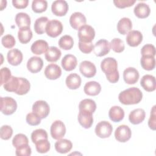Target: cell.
<instances>
[{"label": "cell", "instance_id": "cell-1", "mask_svg": "<svg viewBox=\"0 0 156 156\" xmlns=\"http://www.w3.org/2000/svg\"><path fill=\"white\" fill-rule=\"evenodd\" d=\"M101 68L105 73L107 79L112 83L119 80V74L118 70V63L115 58L107 57L104 58L101 63Z\"/></svg>", "mask_w": 156, "mask_h": 156}, {"label": "cell", "instance_id": "cell-2", "mask_svg": "<svg viewBox=\"0 0 156 156\" xmlns=\"http://www.w3.org/2000/svg\"><path fill=\"white\" fill-rule=\"evenodd\" d=\"M143 93L136 87H132L121 91L118 96V99L124 105L136 104L140 102Z\"/></svg>", "mask_w": 156, "mask_h": 156}, {"label": "cell", "instance_id": "cell-3", "mask_svg": "<svg viewBox=\"0 0 156 156\" xmlns=\"http://www.w3.org/2000/svg\"><path fill=\"white\" fill-rule=\"evenodd\" d=\"M17 108L16 101L11 97H1V111L5 115L13 114Z\"/></svg>", "mask_w": 156, "mask_h": 156}, {"label": "cell", "instance_id": "cell-4", "mask_svg": "<svg viewBox=\"0 0 156 156\" xmlns=\"http://www.w3.org/2000/svg\"><path fill=\"white\" fill-rule=\"evenodd\" d=\"M77 35L79 41L90 43L92 42L95 37V31L93 27L90 25L85 24L79 29Z\"/></svg>", "mask_w": 156, "mask_h": 156}, {"label": "cell", "instance_id": "cell-5", "mask_svg": "<svg viewBox=\"0 0 156 156\" xmlns=\"http://www.w3.org/2000/svg\"><path fill=\"white\" fill-rule=\"evenodd\" d=\"M63 31L62 23L57 20L49 21L46 27L47 35L52 38H55L62 34Z\"/></svg>", "mask_w": 156, "mask_h": 156}, {"label": "cell", "instance_id": "cell-6", "mask_svg": "<svg viewBox=\"0 0 156 156\" xmlns=\"http://www.w3.org/2000/svg\"><path fill=\"white\" fill-rule=\"evenodd\" d=\"M113 131V127L110 122L102 121L97 124L95 127L96 135L101 138H108Z\"/></svg>", "mask_w": 156, "mask_h": 156}, {"label": "cell", "instance_id": "cell-7", "mask_svg": "<svg viewBox=\"0 0 156 156\" xmlns=\"http://www.w3.org/2000/svg\"><path fill=\"white\" fill-rule=\"evenodd\" d=\"M51 135L54 140L62 138L66 133V127L65 124L60 120H56L52 124L50 129Z\"/></svg>", "mask_w": 156, "mask_h": 156}, {"label": "cell", "instance_id": "cell-8", "mask_svg": "<svg viewBox=\"0 0 156 156\" xmlns=\"http://www.w3.org/2000/svg\"><path fill=\"white\" fill-rule=\"evenodd\" d=\"M32 112L36 113L41 119L46 118L50 112L48 104L43 100L37 101L32 105Z\"/></svg>", "mask_w": 156, "mask_h": 156}, {"label": "cell", "instance_id": "cell-9", "mask_svg": "<svg viewBox=\"0 0 156 156\" xmlns=\"http://www.w3.org/2000/svg\"><path fill=\"white\" fill-rule=\"evenodd\" d=\"M132 136L130 129L126 125H121L118 126L115 132V139L121 143L127 142L130 140Z\"/></svg>", "mask_w": 156, "mask_h": 156}, {"label": "cell", "instance_id": "cell-10", "mask_svg": "<svg viewBox=\"0 0 156 156\" xmlns=\"http://www.w3.org/2000/svg\"><path fill=\"white\" fill-rule=\"evenodd\" d=\"M110 51V43L105 40L101 39L98 40L94 44L93 52L98 57H102L107 54Z\"/></svg>", "mask_w": 156, "mask_h": 156}, {"label": "cell", "instance_id": "cell-11", "mask_svg": "<svg viewBox=\"0 0 156 156\" xmlns=\"http://www.w3.org/2000/svg\"><path fill=\"white\" fill-rule=\"evenodd\" d=\"M68 5L66 1L63 0H57L52 2L51 10L54 15L58 16H65L68 10Z\"/></svg>", "mask_w": 156, "mask_h": 156}, {"label": "cell", "instance_id": "cell-12", "mask_svg": "<svg viewBox=\"0 0 156 156\" xmlns=\"http://www.w3.org/2000/svg\"><path fill=\"white\" fill-rule=\"evenodd\" d=\"M79 70L80 73L87 78L94 77L96 73V68L94 64L87 60L83 61L80 63Z\"/></svg>", "mask_w": 156, "mask_h": 156}, {"label": "cell", "instance_id": "cell-13", "mask_svg": "<svg viewBox=\"0 0 156 156\" xmlns=\"http://www.w3.org/2000/svg\"><path fill=\"white\" fill-rule=\"evenodd\" d=\"M77 119L79 124L85 129L90 128L93 123V113L87 110H79Z\"/></svg>", "mask_w": 156, "mask_h": 156}, {"label": "cell", "instance_id": "cell-14", "mask_svg": "<svg viewBox=\"0 0 156 156\" xmlns=\"http://www.w3.org/2000/svg\"><path fill=\"white\" fill-rule=\"evenodd\" d=\"M86 22V18L81 12H74L69 18V24L75 30H79L82 26L85 25Z\"/></svg>", "mask_w": 156, "mask_h": 156}, {"label": "cell", "instance_id": "cell-15", "mask_svg": "<svg viewBox=\"0 0 156 156\" xmlns=\"http://www.w3.org/2000/svg\"><path fill=\"white\" fill-rule=\"evenodd\" d=\"M140 74L136 69L133 67H129L123 72V79L124 82L129 85L135 84L139 79Z\"/></svg>", "mask_w": 156, "mask_h": 156}, {"label": "cell", "instance_id": "cell-16", "mask_svg": "<svg viewBox=\"0 0 156 156\" xmlns=\"http://www.w3.org/2000/svg\"><path fill=\"white\" fill-rule=\"evenodd\" d=\"M127 44L131 47L138 46L143 41V35L139 30H130L126 37Z\"/></svg>", "mask_w": 156, "mask_h": 156}, {"label": "cell", "instance_id": "cell-17", "mask_svg": "<svg viewBox=\"0 0 156 156\" xmlns=\"http://www.w3.org/2000/svg\"><path fill=\"white\" fill-rule=\"evenodd\" d=\"M44 73L47 79L50 80H56L60 77L62 74V69L58 65L54 63H51L46 67Z\"/></svg>", "mask_w": 156, "mask_h": 156}, {"label": "cell", "instance_id": "cell-18", "mask_svg": "<svg viewBox=\"0 0 156 156\" xmlns=\"http://www.w3.org/2000/svg\"><path fill=\"white\" fill-rule=\"evenodd\" d=\"M43 66V61L40 57H30L27 62V68L32 73L40 72Z\"/></svg>", "mask_w": 156, "mask_h": 156}, {"label": "cell", "instance_id": "cell-19", "mask_svg": "<svg viewBox=\"0 0 156 156\" xmlns=\"http://www.w3.org/2000/svg\"><path fill=\"white\" fill-rule=\"evenodd\" d=\"M23 58V55L21 51L18 49H12L7 52V59L11 65H19L22 62Z\"/></svg>", "mask_w": 156, "mask_h": 156}, {"label": "cell", "instance_id": "cell-20", "mask_svg": "<svg viewBox=\"0 0 156 156\" xmlns=\"http://www.w3.org/2000/svg\"><path fill=\"white\" fill-rule=\"evenodd\" d=\"M140 85L144 90L148 92L154 91L156 88L155 78L152 75L146 74L142 77Z\"/></svg>", "mask_w": 156, "mask_h": 156}, {"label": "cell", "instance_id": "cell-21", "mask_svg": "<svg viewBox=\"0 0 156 156\" xmlns=\"http://www.w3.org/2000/svg\"><path fill=\"white\" fill-rule=\"evenodd\" d=\"M62 68L67 71L74 69L77 64L76 57L72 54H67L63 57L61 62Z\"/></svg>", "mask_w": 156, "mask_h": 156}, {"label": "cell", "instance_id": "cell-22", "mask_svg": "<svg viewBox=\"0 0 156 156\" xmlns=\"http://www.w3.org/2000/svg\"><path fill=\"white\" fill-rule=\"evenodd\" d=\"M145 116L146 113L143 109L136 108L130 113L129 115V119L133 124H139L144 120Z\"/></svg>", "mask_w": 156, "mask_h": 156}, {"label": "cell", "instance_id": "cell-23", "mask_svg": "<svg viewBox=\"0 0 156 156\" xmlns=\"http://www.w3.org/2000/svg\"><path fill=\"white\" fill-rule=\"evenodd\" d=\"M48 48V43L43 40H36L32 43L30 47L32 52L36 55H41L46 53Z\"/></svg>", "mask_w": 156, "mask_h": 156}, {"label": "cell", "instance_id": "cell-24", "mask_svg": "<svg viewBox=\"0 0 156 156\" xmlns=\"http://www.w3.org/2000/svg\"><path fill=\"white\" fill-rule=\"evenodd\" d=\"M54 146L57 152L60 154H66L71 150L73 144L69 140L61 138L55 142Z\"/></svg>", "mask_w": 156, "mask_h": 156}, {"label": "cell", "instance_id": "cell-25", "mask_svg": "<svg viewBox=\"0 0 156 156\" xmlns=\"http://www.w3.org/2000/svg\"><path fill=\"white\" fill-rule=\"evenodd\" d=\"M136 16L139 18H146L149 16L151 13L149 6L144 2H139L133 9Z\"/></svg>", "mask_w": 156, "mask_h": 156}, {"label": "cell", "instance_id": "cell-26", "mask_svg": "<svg viewBox=\"0 0 156 156\" xmlns=\"http://www.w3.org/2000/svg\"><path fill=\"white\" fill-rule=\"evenodd\" d=\"M83 91L88 96H96L101 92V86L96 81H90L85 83L83 87Z\"/></svg>", "mask_w": 156, "mask_h": 156}, {"label": "cell", "instance_id": "cell-27", "mask_svg": "<svg viewBox=\"0 0 156 156\" xmlns=\"http://www.w3.org/2000/svg\"><path fill=\"white\" fill-rule=\"evenodd\" d=\"M65 82L68 88L76 90L79 88L81 85V78L77 74L71 73L66 77Z\"/></svg>", "mask_w": 156, "mask_h": 156}, {"label": "cell", "instance_id": "cell-28", "mask_svg": "<svg viewBox=\"0 0 156 156\" xmlns=\"http://www.w3.org/2000/svg\"><path fill=\"white\" fill-rule=\"evenodd\" d=\"M108 116L113 122H119L124 117V111L119 106H113L109 110Z\"/></svg>", "mask_w": 156, "mask_h": 156}, {"label": "cell", "instance_id": "cell-29", "mask_svg": "<svg viewBox=\"0 0 156 156\" xmlns=\"http://www.w3.org/2000/svg\"><path fill=\"white\" fill-rule=\"evenodd\" d=\"M132 23L129 18L124 17L121 18L117 24V30L122 35H126L131 30Z\"/></svg>", "mask_w": 156, "mask_h": 156}, {"label": "cell", "instance_id": "cell-30", "mask_svg": "<svg viewBox=\"0 0 156 156\" xmlns=\"http://www.w3.org/2000/svg\"><path fill=\"white\" fill-rule=\"evenodd\" d=\"M15 23L19 29L26 27H30V18L29 15L24 12H20L16 15Z\"/></svg>", "mask_w": 156, "mask_h": 156}, {"label": "cell", "instance_id": "cell-31", "mask_svg": "<svg viewBox=\"0 0 156 156\" xmlns=\"http://www.w3.org/2000/svg\"><path fill=\"white\" fill-rule=\"evenodd\" d=\"M62 52L59 49L55 46H51L48 48L45 54V58L49 62H55L61 57Z\"/></svg>", "mask_w": 156, "mask_h": 156}, {"label": "cell", "instance_id": "cell-32", "mask_svg": "<svg viewBox=\"0 0 156 156\" xmlns=\"http://www.w3.org/2000/svg\"><path fill=\"white\" fill-rule=\"evenodd\" d=\"M18 37L20 43L23 44L29 43L32 37V32L30 30V27L20 29L18 32Z\"/></svg>", "mask_w": 156, "mask_h": 156}, {"label": "cell", "instance_id": "cell-33", "mask_svg": "<svg viewBox=\"0 0 156 156\" xmlns=\"http://www.w3.org/2000/svg\"><path fill=\"white\" fill-rule=\"evenodd\" d=\"M48 21L49 20L46 16H41L37 18L34 25L35 32L39 35L44 34L46 32V27Z\"/></svg>", "mask_w": 156, "mask_h": 156}, {"label": "cell", "instance_id": "cell-34", "mask_svg": "<svg viewBox=\"0 0 156 156\" xmlns=\"http://www.w3.org/2000/svg\"><path fill=\"white\" fill-rule=\"evenodd\" d=\"M140 63L144 69L147 71L152 70L155 66V57L149 55H142L140 60Z\"/></svg>", "mask_w": 156, "mask_h": 156}, {"label": "cell", "instance_id": "cell-35", "mask_svg": "<svg viewBox=\"0 0 156 156\" xmlns=\"http://www.w3.org/2000/svg\"><path fill=\"white\" fill-rule=\"evenodd\" d=\"M20 85V77L12 76L9 80L3 85L4 88L9 92L16 93Z\"/></svg>", "mask_w": 156, "mask_h": 156}, {"label": "cell", "instance_id": "cell-36", "mask_svg": "<svg viewBox=\"0 0 156 156\" xmlns=\"http://www.w3.org/2000/svg\"><path fill=\"white\" fill-rule=\"evenodd\" d=\"M79 110H87L93 113L96 109V102L91 99H85L82 100L79 105Z\"/></svg>", "mask_w": 156, "mask_h": 156}, {"label": "cell", "instance_id": "cell-37", "mask_svg": "<svg viewBox=\"0 0 156 156\" xmlns=\"http://www.w3.org/2000/svg\"><path fill=\"white\" fill-rule=\"evenodd\" d=\"M58 45L60 48L64 50H69L74 45L73 38L70 35H65L59 39Z\"/></svg>", "mask_w": 156, "mask_h": 156}, {"label": "cell", "instance_id": "cell-38", "mask_svg": "<svg viewBox=\"0 0 156 156\" xmlns=\"http://www.w3.org/2000/svg\"><path fill=\"white\" fill-rule=\"evenodd\" d=\"M48 2L44 0H34L32 3V10L37 13H42L47 9Z\"/></svg>", "mask_w": 156, "mask_h": 156}, {"label": "cell", "instance_id": "cell-39", "mask_svg": "<svg viewBox=\"0 0 156 156\" xmlns=\"http://www.w3.org/2000/svg\"><path fill=\"white\" fill-rule=\"evenodd\" d=\"M30 84L29 81L26 78L20 77V85L17 91L15 93L18 95H24L30 90Z\"/></svg>", "mask_w": 156, "mask_h": 156}, {"label": "cell", "instance_id": "cell-40", "mask_svg": "<svg viewBox=\"0 0 156 156\" xmlns=\"http://www.w3.org/2000/svg\"><path fill=\"white\" fill-rule=\"evenodd\" d=\"M36 150L38 152L44 154L48 152L51 148V144L48 139H42L35 143Z\"/></svg>", "mask_w": 156, "mask_h": 156}, {"label": "cell", "instance_id": "cell-41", "mask_svg": "<svg viewBox=\"0 0 156 156\" xmlns=\"http://www.w3.org/2000/svg\"><path fill=\"white\" fill-rule=\"evenodd\" d=\"M48 133L46 131L42 129H36L31 134L32 141L35 144L38 141L42 139H48Z\"/></svg>", "mask_w": 156, "mask_h": 156}, {"label": "cell", "instance_id": "cell-42", "mask_svg": "<svg viewBox=\"0 0 156 156\" xmlns=\"http://www.w3.org/2000/svg\"><path fill=\"white\" fill-rule=\"evenodd\" d=\"M110 46L112 50L117 53L122 52L125 48L123 41L118 38H115L112 39L110 43Z\"/></svg>", "mask_w": 156, "mask_h": 156}, {"label": "cell", "instance_id": "cell-43", "mask_svg": "<svg viewBox=\"0 0 156 156\" xmlns=\"http://www.w3.org/2000/svg\"><path fill=\"white\" fill-rule=\"evenodd\" d=\"M27 144H29V140L27 137L23 133L16 134L12 140V144L16 148Z\"/></svg>", "mask_w": 156, "mask_h": 156}, {"label": "cell", "instance_id": "cell-44", "mask_svg": "<svg viewBox=\"0 0 156 156\" xmlns=\"http://www.w3.org/2000/svg\"><path fill=\"white\" fill-rule=\"evenodd\" d=\"M1 43L4 47L7 49H11L15 45V39L14 37L10 34L4 35L1 39Z\"/></svg>", "mask_w": 156, "mask_h": 156}, {"label": "cell", "instance_id": "cell-45", "mask_svg": "<svg viewBox=\"0 0 156 156\" xmlns=\"http://www.w3.org/2000/svg\"><path fill=\"white\" fill-rule=\"evenodd\" d=\"M1 138L2 140H9L13 135L12 128L8 125H4L1 127L0 130Z\"/></svg>", "mask_w": 156, "mask_h": 156}, {"label": "cell", "instance_id": "cell-46", "mask_svg": "<svg viewBox=\"0 0 156 156\" xmlns=\"http://www.w3.org/2000/svg\"><path fill=\"white\" fill-rule=\"evenodd\" d=\"M26 122L30 126H37L41 122V118L33 112L29 113L26 116Z\"/></svg>", "mask_w": 156, "mask_h": 156}, {"label": "cell", "instance_id": "cell-47", "mask_svg": "<svg viewBox=\"0 0 156 156\" xmlns=\"http://www.w3.org/2000/svg\"><path fill=\"white\" fill-rule=\"evenodd\" d=\"M31 148L28 144H24L16 148L15 154L18 156H29L31 155Z\"/></svg>", "mask_w": 156, "mask_h": 156}, {"label": "cell", "instance_id": "cell-48", "mask_svg": "<svg viewBox=\"0 0 156 156\" xmlns=\"http://www.w3.org/2000/svg\"><path fill=\"white\" fill-rule=\"evenodd\" d=\"M142 55H149L155 57V48L153 44H146L143 46L141 50Z\"/></svg>", "mask_w": 156, "mask_h": 156}, {"label": "cell", "instance_id": "cell-49", "mask_svg": "<svg viewBox=\"0 0 156 156\" xmlns=\"http://www.w3.org/2000/svg\"><path fill=\"white\" fill-rule=\"evenodd\" d=\"M1 85H2L6 82H7L10 77H12L10 70L7 68L4 67L1 69Z\"/></svg>", "mask_w": 156, "mask_h": 156}, {"label": "cell", "instance_id": "cell-50", "mask_svg": "<svg viewBox=\"0 0 156 156\" xmlns=\"http://www.w3.org/2000/svg\"><path fill=\"white\" fill-rule=\"evenodd\" d=\"M135 0H115L113 3L119 9H124L132 6L135 3Z\"/></svg>", "mask_w": 156, "mask_h": 156}, {"label": "cell", "instance_id": "cell-51", "mask_svg": "<svg viewBox=\"0 0 156 156\" xmlns=\"http://www.w3.org/2000/svg\"><path fill=\"white\" fill-rule=\"evenodd\" d=\"M79 48L80 51L84 54H90L93 50L94 46L92 42L90 43H83L79 41Z\"/></svg>", "mask_w": 156, "mask_h": 156}, {"label": "cell", "instance_id": "cell-52", "mask_svg": "<svg viewBox=\"0 0 156 156\" xmlns=\"http://www.w3.org/2000/svg\"><path fill=\"white\" fill-rule=\"evenodd\" d=\"M156 110L155 105H154L151 111V116L148 121V126L150 129L153 130H155L156 129Z\"/></svg>", "mask_w": 156, "mask_h": 156}, {"label": "cell", "instance_id": "cell-53", "mask_svg": "<svg viewBox=\"0 0 156 156\" xmlns=\"http://www.w3.org/2000/svg\"><path fill=\"white\" fill-rule=\"evenodd\" d=\"M28 0H13V5L18 9H23L27 7L28 5Z\"/></svg>", "mask_w": 156, "mask_h": 156}]
</instances>
